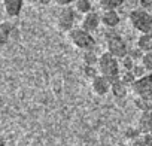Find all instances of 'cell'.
Returning <instances> with one entry per match:
<instances>
[{
  "label": "cell",
  "instance_id": "15",
  "mask_svg": "<svg viewBox=\"0 0 152 146\" xmlns=\"http://www.w3.org/2000/svg\"><path fill=\"white\" fill-rule=\"evenodd\" d=\"M122 3L124 0H100V8L103 11H116Z\"/></svg>",
  "mask_w": 152,
  "mask_h": 146
},
{
  "label": "cell",
  "instance_id": "18",
  "mask_svg": "<svg viewBox=\"0 0 152 146\" xmlns=\"http://www.w3.org/2000/svg\"><path fill=\"white\" fill-rule=\"evenodd\" d=\"M136 76H134V73H133V70H124V73H121V81L125 84V85H128V87H133V84L136 82Z\"/></svg>",
  "mask_w": 152,
  "mask_h": 146
},
{
  "label": "cell",
  "instance_id": "3",
  "mask_svg": "<svg viewBox=\"0 0 152 146\" xmlns=\"http://www.w3.org/2000/svg\"><path fill=\"white\" fill-rule=\"evenodd\" d=\"M67 34H69L70 42L75 46H78L79 49H82V51H96L97 42L93 37V34L90 31H87L85 28H82V27H73Z\"/></svg>",
  "mask_w": 152,
  "mask_h": 146
},
{
  "label": "cell",
  "instance_id": "14",
  "mask_svg": "<svg viewBox=\"0 0 152 146\" xmlns=\"http://www.w3.org/2000/svg\"><path fill=\"white\" fill-rule=\"evenodd\" d=\"M75 11L79 12V14H82V15L91 12V11H93L91 0H76V2H75Z\"/></svg>",
  "mask_w": 152,
  "mask_h": 146
},
{
  "label": "cell",
  "instance_id": "8",
  "mask_svg": "<svg viewBox=\"0 0 152 146\" xmlns=\"http://www.w3.org/2000/svg\"><path fill=\"white\" fill-rule=\"evenodd\" d=\"M91 87H93V91H94L97 96H104V94H107V93L110 91L112 82H110L107 78H104L103 75H97V76L93 79Z\"/></svg>",
  "mask_w": 152,
  "mask_h": 146
},
{
  "label": "cell",
  "instance_id": "24",
  "mask_svg": "<svg viewBox=\"0 0 152 146\" xmlns=\"http://www.w3.org/2000/svg\"><path fill=\"white\" fill-rule=\"evenodd\" d=\"M85 75L91 79H94L97 76V70H96V66H87L85 64Z\"/></svg>",
  "mask_w": 152,
  "mask_h": 146
},
{
  "label": "cell",
  "instance_id": "1",
  "mask_svg": "<svg viewBox=\"0 0 152 146\" xmlns=\"http://www.w3.org/2000/svg\"><path fill=\"white\" fill-rule=\"evenodd\" d=\"M97 69H99L100 75H103L104 78H107L110 82H115V81H118V79L121 78L118 58H116L113 54H110L109 51L103 52V54L99 57Z\"/></svg>",
  "mask_w": 152,
  "mask_h": 146
},
{
  "label": "cell",
  "instance_id": "20",
  "mask_svg": "<svg viewBox=\"0 0 152 146\" xmlns=\"http://www.w3.org/2000/svg\"><path fill=\"white\" fill-rule=\"evenodd\" d=\"M140 63L145 66V69L148 72H152V51L149 52H143L142 58H140Z\"/></svg>",
  "mask_w": 152,
  "mask_h": 146
},
{
  "label": "cell",
  "instance_id": "16",
  "mask_svg": "<svg viewBox=\"0 0 152 146\" xmlns=\"http://www.w3.org/2000/svg\"><path fill=\"white\" fill-rule=\"evenodd\" d=\"M133 146H152V133H145L134 139Z\"/></svg>",
  "mask_w": 152,
  "mask_h": 146
},
{
  "label": "cell",
  "instance_id": "12",
  "mask_svg": "<svg viewBox=\"0 0 152 146\" xmlns=\"http://www.w3.org/2000/svg\"><path fill=\"white\" fill-rule=\"evenodd\" d=\"M139 130L142 131V134L152 133V110L151 112H143V115L139 121Z\"/></svg>",
  "mask_w": 152,
  "mask_h": 146
},
{
  "label": "cell",
  "instance_id": "21",
  "mask_svg": "<svg viewBox=\"0 0 152 146\" xmlns=\"http://www.w3.org/2000/svg\"><path fill=\"white\" fill-rule=\"evenodd\" d=\"M12 30H14V27L9 23H3L2 24V43L3 45L8 42V37L12 34Z\"/></svg>",
  "mask_w": 152,
  "mask_h": 146
},
{
  "label": "cell",
  "instance_id": "17",
  "mask_svg": "<svg viewBox=\"0 0 152 146\" xmlns=\"http://www.w3.org/2000/svg\"><path fill=\"white\" fill-rule=\"evenodd\" d=\"M136 106H137V109L142 110V112H151V110H152V100L137 97V99H136Z\"/></svg>",
  "mask_w": 152,
  "mask_h": 146
},
{
  "label": "cell",
  "instance_id": "11",
  "mask_svg": "<svg viewBox=\"0 0 152 146\" xmlns=\"http://www.w3.org/2000/svg\"><path fill=\"white\" fill-rule=\"evenodd\" d=\"M137 48L143 52H149L152 51V31L149 33H140L139 39H137Z\"/></svg>",
  "mask_w": 152,
  "mask_h": 146
},
{
  "label": "cell",
  "instance_id": "4",
  "mask_svg": "<svg viewBox=\"0 0 152 146\" xmlns=\"http://www.w3.org/2000/svg\"><path fill=\"white\" fill-rule=\"evenodd\" d=\"M104 40H106L107 51H109L110 54H113L116 58H124L125 55H128V46H127L125 40H124L122 36H121L118 31H115L113 28H110L109 31H106Z\"/></svg>",
  "mask_w": 152,
  "mask_h": 146
},
{
  "label": "cell",
  "instance_id": "6",
  "mask_svg": "<svg viewBox=\"0 0 152 146\" xmlns=\"http://www.w3.org/2000/svg\"><path fill=\"white\" fill-rule=\"evenodd\" d=\"M76 11L69 8V6H64V9L58 14L57 17V28L60 31H64V33H69L73 27H75V23H76Z\"/></svg>",
  "mask_w": 152,
  "mask_h": 146
},
{
  "label": "cell",
  "instance_id": "10",
  "mask_svg": "<svg viewBox=\"0 0 152 146\" xmlns=\"http://www.w3.org/2000/svg\"><path fill=\"white\" fill-rule=\"evenodd\" d=\"M121 18L116 11H103L102 14V24L106 26L107 28H115L119 24Z\"/></svg>",
  "mask_w": 152,
  "mask_h": 146
},
{
  "label": "cell",
  "instance_id": "27",
  "mask_svg": "<svg viewBox=\"0 0 152 146\" xmlns=\"http://www.w3.org/2000/svg\"><path fill=\"white\" fill-rule=\"evenodd\" d=\"M54 2H55L57 5H60V6H69V5L75 3L76 0H54Z\"/></svg>",
  "mask_w": 152,
  "mask_h": 146
},
{
  "label": "cell",
  "instance_id": "9",
  "mask_svg": "<svg viewBox=\"0 0 152 146\" xmlns=\"http://www.w3.org/2000/svg\"><path fill=\"white\" fill-rule=\"evenodd\" d=\"M24 6V0H3V8L8 17L15 18L21 14Z\"/></svg>",
  "mask_w": 152,
  "mask_h": 146
},
{
  "label": "cell",
  "instance_id": "26",
  "mask_svg": "<svg viewBox=\"0 0 152 146\" xmlns=\"http://www.w3.org/2000/svg\"><path fill=\"white\" fill-rule=\"evenodd\" d=\"M140 8L146 11H152V0H140Z\"/></svg>",
  "mask_w": 152,
  "mask_h": 146
},
{
  "label": "cell",
  "instance_id": "5",
  "mask_svg": "<svg viewBox=\"0 0 152 146\" xmlns=\"http://www.w3.org/2000/svg\"><path fill=\"white\" fill-rule=\"evenodd\" d=\"M131 88H133V93L137 97L152 100V72L146 73L142 78H137Z\"/></svg>",
  "mask_w": 152,
  "mask_h": 146
},
{
  "label": "cell",
  "instance_id": "22",
  "mask_svg": "<svg viewBox=\"0 0 152 146\" xmlns=\"http://www.w3.org/2000/svg\"><path fill=\"white\" fill-rule=\"evenodd\" d=\"M121 66H122L124 70H133V67L136 66V64H134V58H133L130 54L125 55L124 58H121Z\"/></svg>",
  "mask_w": 152,
  "mask_h": 146
},
{
  "label": "cell",
  "instance_id": "23",
  "mask_svg": "<svg viewBox=\"0 0 152 146\" xmlns=\"http://www.w3.org/2000/svg\"><path fill=\"white\" fill-rule=\"evenodd\" d=\"M146 69H145V66L140 63V64H136L134 67H133V73H134V76L136 78H142V76H145L146 75Z\"/></svg>",
  "mask_w": 152,
  "mask_h": 146
},
{
  "label": "cell",
  "instance_id": "2",
  "mask_svg": "<svg viewBox=\"0 0 152 146\" xmlns=\"http://www.w3.org/2000/svg\"><path fill=\"white\" fill-rule=\"evenodd\" d=\"M130 26L139 33H149L152 31V14L143 8H136L128 14Z\"/></svg>",
  "mask_w": 152,
  "mask_h": 146
},
{
  "label": "cell",
  "instance_id": "13",
  "mask_svg": "<svg viewBox=\"0 0 152 146\" xmlns=\"http://www.w3.org/2000/svg\"><path fill=\"white\" fill-rule=\"evenodd\" d=\"M127 87H128V85H125V84L121 81V78H119L118 81L112 82V88H110V91H112V94H113L115 97L122 99V97H125V94H127Z\"/></svg>",
  "mask_w": 152,
  "mask_h": 146
},
{
  "label": "cell",
  "instance_id": "19",
  "mask_svg": "<svg viewBox=\"0 0 152 146\" xmlns=\"http://www.w3.org/2000/svg\"><path fill=\"white\" fill-rule=\"evenodd\" d=\"M84 63L87 66H96L99 63V57L94 51H84Z\"/></svg>",
  "mask_w": 152,
  "mask_h": 146
},
{
  "label": "cell",
  "instance_id": "7",
  "mask_svg": "<svg viewBox=\"0 0 152 146\" xmlns=\"http://www.w3.org/2000/svg\"><path fill=\"white\" fill-rule=\"evenodd\" d=\"M100 24H102V15H99V14L94 12V11L85 14L84 18H82V21H81V27L85 28V30L90 31V33L96 31V30L100 27Z\"/></svg>",
  "mask_w": 152,
  "mask_h": 146
},
{
  "label": "cell",
  "instance_id": "28",
  "mask_svg": "<svg viewBox=\"0 0 152 146\" xmlns=\"http://www.w3.org/2000/svg\"><path fill=\"white\" fill-rule=\"evenodd\" d=\"M40 3H43V5H48V3H51V0H39Z\"/></svg>",
  "mask_w": 152,
  "mask_h": 146
},
{
  "label": "cell",
  "instance_id": "25",
  "mask_svg": "<svg viewBox=\"0 0 152 146\" xmlns=\"http://www.w3.org/2000/svg\"><path fill=\"white\" fill-rule=\"evenodd\" d=\"M140 134H142V131H140V130H136V128H128L127 133H125V136H127L128 139H133V140L137 139Z\"/></svg>",
  "mask_w": 152,
  "mask_h": 146
},
{
  "label": "cell",
  "instance_id": "29",
  "mask_svg": "<svg viewBox=\"0 0 152 146\" xmlns=\"http://www.w3.org/2000/svg\"><path fill=\"white\" fill-rule=\"evenodd\" d=\"M2 146H6V142H2Z\"/></svg>",
  "mask_w": 152,
  "mask_h": 146
}]
</instances>
